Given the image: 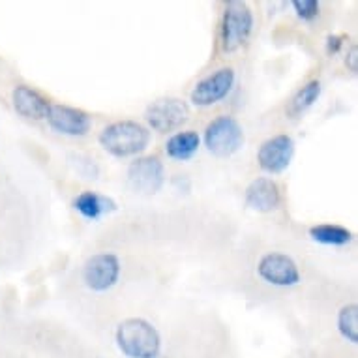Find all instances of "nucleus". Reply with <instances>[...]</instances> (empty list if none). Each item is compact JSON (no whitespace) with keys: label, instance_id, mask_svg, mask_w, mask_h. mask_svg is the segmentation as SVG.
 <instances>
[{"label":"nucleus","instance_id":"22","mask_svg":"<svg viewBox=\"0 0 358 358\" xmlns=\"http://www.w3.org/2000/svg\"><path fill=\"white\" fill-rule=\"evenodd\" d=\"M345 66H347V70L352 71V73H357L358 71V48L357 45H351V48H349V51H347Z\"/></svg>","mask_w":358,"mask_h":358},{"label":"nucleus","instance_id":"9","mask_svg":"<svg viewBox=\"0 0 358 358\" xmlns=\"http://www.w3.org/2000/svg\"><path fill=\"white\" fill-rule=\"evenodd\" d=\"M257 276L274 287H294L300 283L299 264L291 255L280 252L264 253L257 263Z\"/></svg>","mask_w":358,"mask_h":358},{"label":"nucleus","instance_id":"7","mask_svg":"<svg viewBox=\"0 0 358 358\" xmlns=\"http://www.w3.org/2000/svg\"><path fill=\"white\" fill-rule=\"evenodd\" d=\"M128 184L137 194L154 195L164 188L167 175H165V165L158 156H137L126 171Z\"/></svg>","mask_w":358,"mask_h":358},{"label":"nucleus","instance_id":"4","mask_svg":"<svg viewBox=\"0 0 358 358\" xmlns=\"http://www.w3.org/2000/svg\"><path fill=\"white\" fill-rule=\"evenodd\" d=\"M253 32V12L246 2L231 0L225 4L220 23V48L223 53H235L246 45Z\"/></svg>","mask_w":358,"mask_h":358},{"label":"nucleus","instance_id":"18","mask_svg":"<svg viewBox=\"0 0 358 358\" xmlns=\"http://www.w3.org/2000/svg\"><path fill=\"white\" fill-rule=\"evenodd\" d=\"M338 330L343 340L349 343H358V306L345 304L338 311Z\"/></svg>","mask_w":358,"mask_h":358},{"label":"nucleus","instance_id":"14","mask_svg":"<svg viewBox=\"0 0 358 358\" xmlns=\"http://www.w3.org/2000/svg\"><path fill=\"white\" fill-rule=\"evenodd\" d=\"M73 208H76L79 214H81L85 220H90V222H96L100 220L101 216L106 214H111V212L117 210V203L107 197V195H100L96 192H81L73 199Z\"/></svg>","mask_w":358,"mask_h":358},{"label":"nucleus","instance_id":"17","mask_svg":"<svg viewBox=\"0 0 358 358\" xmlns=\"http://www.w3.org/2000/svg\"><path fill=\"white\" fill-rule=\"evenodd\" d=\"M321 92H323V83L319 79H311L296 90V94L291 98L287 106V117L289 118H299L302 117L310 107H313V103L321 98Z\"/></svg>","mask_w":358,"mask_h":358},{"label":"nucleus","instance_id":"21","mask_svg":"<svg viewBox=\"0 0 358 358\" xmlns=\"http://www.w3.org/2000/svg\"><path fill=\"white\" fill-rule=\"evenodd\" d=\"M343 41H345V36L332 34L327 38V53L329 55H338L343 48Z\"/></svg>","mask_w":358,"mask_h":358},{"label":"nucleus","instance_id":"16","mask_svg":"<svg viewBox=\"0 0 358 358\" xmlns=\"http://www.w3.org/2000/svg\"><path fill=\"white\" fill-rule=\"evenodd\" d=\"M310 236L311 241L317 242V244H323V246H334L341 248L351 244L355 235L351 231L343 227V225H336V223H319V225H313L310 227Z\"/></svg>","mask_w":358,"mask_h":358},{"label":"nucleus","instance_id":"5","mask_svg":"<svg viewBox=\"0 0 358 358\" xmlns=\"http://www.w3.org/2000/svg\"><path fill=\"white\" fill-rule=\"evenodd\" d=\"M122 264L118 255L111 252L94 253L83 264V282L94 293H106L117 285Z\"/></svg>","mask_w":358,"mask_h":358},{"label":"nucleus","instance_id":"1","mask_svg":"<svg viewBox=\"0 0 358 358\" xmlns=\"http://www.w3.org/2000/svg\"><path fill=\"white\" fill-rule=\"evenodd\" d=\"M152 141V131L137 120H117L107 124L98 136L100 147L115 158L141 156Z\"/></svg>","mask_w":358,"mask_h":358},{"label":"nucleus","instance_id":"8","mask_svg":"<svg viewBox=\"0 0 358 358\" xmlns=\"http://www.w3.org/2000/svg\"><path fill=\"white\" fill-rule=\"evenodd\" d=\"M236 73L233 68L225 66L220 70L212 71L210 76L203 77L192 90L189 101L197 107H212L216 106L217 101L227 98L231 90L235 88Z\"/></svg>","mask_w":358,"mask_h":358},{"label":"nucleus","instance_id":"2","mask_svg":"<svg viewBox=\"0 0 358 358\" xmlns=\"http://www.w3.org/2000/svg\"><path fill=\"white\" fill-rule=\"evenodd\" d=\"M118 349L128 358H158L162 351V336L150 321L143 317H128L115 332Z\"/></svg>","mask_w":358,"mask_h":358},{"label":"nucleus","instance_id":"11","mask_svg":"<svg viewBox=\"0 0 358 358\" xmlns=\"http://www.w3.org/2000/svg\"><path fill=\"white\" fill-rule=\"evenodd\" d=\"M49 128L68 137H85L92 128V117L79 107L51 103L48 115Z\"/></svg>","mask_w":358,"mask_h":358},{"label":"nucleus","instance_id":"13","mask_svg":"<svg viewBox=\"0 0 358 358\" xmlns=\"http://www.w3.org/2000/svg\"><path fill=\"white\" fill-rule=\"evenodd\" d=\"M12 106L19 117L27 120H45L51 109V100L29 85H17L12 90Z\"/></svg>","mask_w":358,"mask_h":358},{"label":"nucleus","instance_id":"20","mask_svg":"<svg viewBox=\"0 0 358 358\" xmlns=\"http://www.w3.org/2000/svg\"><path fill=\"white\" fill-rule=\"evenodd\" d=\"M291 6H293L296 17L306 21V23L315 21L321 13V2H317V0H293Z\"/></svg>","mask_w":358,"mask_h":358},{"label":"nucleus","instance_id":"10","mask_svg":"<svg viewBox=\"0 0 358 358\" xmlns=\"http://www.w3.org/2000/svg\"><path fill=\"white\" fill-rule=\"evenodd\" d=\"M296 143L287 134H278V136L266 139L257 150L259 167L268 173V175H280L287 169L294 158Z\"/></svg>","mask_w":358,"mask_h":358},{"label":"nucleus","instance_id":"12","mask_svg":"<svg viewBox=\"0 0 358 358\" xmlns=\"http://www.w3.org/2000/svg\"><path fill=\"white\" fill-rule=\"evenodd\" d=\"M244 201L248 208L268 214L278 210L282 205V192L276 180H272L271 176H257L248 184Z\"/></svg>","mask_w":358,"mask_h":358},{"label":"nucleus","instance_id":"6","mask_svg":"<svg viewBox=\"0 0 358 358\" xmlns=\"http://www.w3.org/2000/svg\"><path fill=\"white\" fill-rule=\"evenodd\" d=\"M189 120V106L180 98H159L152 101L145 111V122L148 129L169 134L182 128Z\"/></svg>","mask_w":358,"mask_h":358},{"label":"nucleus","instance_id":"3","mask_svg":"<svg viewBox=\"0 0 358 358\" xmlns=\"http://www.w3.org/2000/svg\"><path fill=\"white\" fill-rule=\"evenodd\" d=\"M203 145L216 158H231L235 156L246 143L242 124L231 115H220L206 124L203 134Z\"/></svg>","mask_w":358,"mask_h":358},{"label":"nucleus","instance_id":"15","mask_svg":"<svg viewBox=\"0 0 358 358\" xmlns=\"http://www.w3.org/2000/svg\"><path fill=\"white\" fill-rule=\"evenodd\" d=\"M201 136L194 129L176 131L165 141V154L175 162H188L199 152Z\"/></svg>","mask_w":358,"mask_h":358},{"label":"nucleus","instance_id":"19","mask_svg":"<svg viewBox=\"0 0 358 358\" xmlns=\"http://www.w3.org/2000/svg\"><path fill=\"white\" fill-rule=\"evenodd\" d=\"M70 164L76 169L77 175H81L83 178L88 180H96L100 176V165L96 164L94 158H90L87 154L73 152L70 154Z\"/></svg>","mask_w":358,"mask_h":358}]
</instances>
